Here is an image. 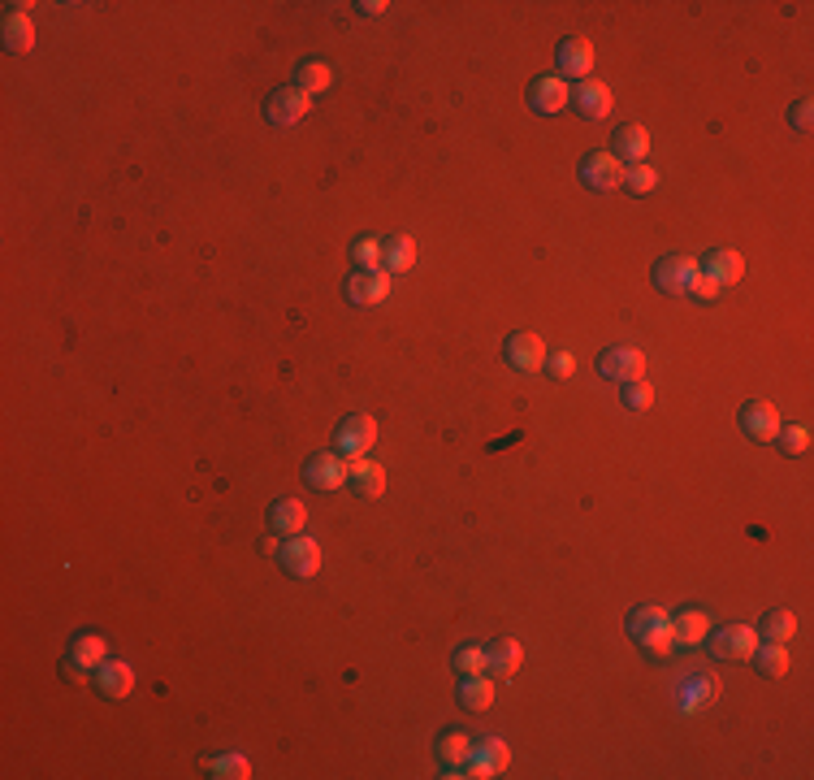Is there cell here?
<instances>
[{"label": "cell", "mask_w": 814, "mask_h": 780, "mask_svg": "<svg viewBox=\"0 0 814 780\" xmlns=\"http://www.w3.org/2000/svg\"><path fill=\"white\" fill-rule=\"evenodd\" d=\"M780 425H784L780 412L771 408V403H763V399H758V403H745V408H741V434L754 438V442H771V438L780 434Z\"/></svg>", "instance_id": "13"}, {"label": "cell", "mask_w": 814, "mask_h": 780, "mask_svg": "<svg viewBox=\"0 0 814 780\" xmlns=\"http://www.w3.org/2000/svg\"><path fill=\"white\" fill-rule=\"evenodd\" d=\"M96 689L104 698H126L130 689H135V672H130V663L122 659H104L96 668Z\"/></svg>", "instance_id": "20"}, {"label": "cell", "mask_w": 814, "mask_h": 780, "mask_svg": "<svg viewBox=\"0 0 814 780\" xmlns=\"http://www.w3.org/2000/svg\"><path fill=\"white\" fill-rule=\"evenodd\" d=\"M520 663H524V650L511 637H498V642L485 646V672L490 676H516Z\"/></svg>", "instance_id": "21"}, {"label": "cell", "mask_w": 814, "mask_h": 780, "mask_svg": "<svg viewBox=\"0 0 814 780\" xmlns=\"http://www.w3.org/2000/svg\"><path fill=\"white\" fill-rule=\"evenodd\" d=\"M706 646H711V655L719 659H750L758 650V633L750 629V624H728V629H711L706 633Z\"/></svg>", "instance_id": "5"}, {"label": "cell", "mask_w": 814, "mask_h": 780, "mask_svg": "<svg viewBox=\"0 0 814 780\" xmlns=\"http://www.w3.org/2000/svg\"><path fill=\"white\" fill-rule=\"evenodd\" d=\"M390 295V273L386 269H360L347 278V299L356 308H369V304H382Z\"/></svg>", "instance_id": "11"}, {"label": "cell", "mask_w": 814, "mask_h": 780, "mask_svg": "<svg viewBox=\"0 0 814 780\" xmlns=\"http://www.w3.org/2000/svg\"><path fill=\"white\" fill-rule=\"evenodd\" d=\"M364 18H377V13H386V0H364V5H356Z\"/></svg>", "instance_id": "41"}, {"label": "cell", "mask_w": 814, "mask_h": 780, "mask_svg": "<svg viewBox=\"0 0 814 780\" xmlns=\"http://www.w3.org/2000/svg\"><path fill=\"white\" fill-rule=\"evenodd\" d=\"M706 633H711V616L698 607H685V611H676L672 616V646H702L706 642Z\"/></svg>", "instance_id": "16"}, {"label": "cell", "mask_w": 814, "mask_h": 780, "mask_svg": "<svg viewBox=\"0 0 814 780\" xmlns=\"http://www.w3.org/2000/svg\"><path fill=\"white\" fill-rule=\"evenodd\" d=\"M572 100V91H568V83L563 78H555V74H542V78H533L529 83V109L533 113H559L563 104Z\"/></svg>", "instance_id": "14"}, {"label": "cell", "mask_w": 814, "mask_h": 780, "mask_svg": "<svg viewBox=\"0 0 814 780\" xmlns=\"http://www.w3.org/2000/svg\"><path fill=\"white\" fill-rule=\"evenodd\" d=\"M351 256H356L360 269H382V239H369V234H364V239L351 243Z\"/></svg>", "instance_id": "35"}, {"label": "cell", "mask_w": 814, "mask_h": 780, "mask_svg": "<svg viewBox=\"0 0 814 780\" xmlns=\"http://www.w3.org/2000/svg\"><path fill=\"white\" fill-rule=\"evenodd\" d=\"M304 481L312 490H338L351 481V460L338 451H325V455H312L304 464Z\"/></svg>", "instance_id": "3"}, {"label": "cell", "mask_w": 814, "mask_h": 780, "mask_svg": "<svg viewBox=\"0 0 814 780\" xmlns=\"http://www.w3.org/2000/svg\"><path fill=\"white\" fill-rule=\"evenodd\" d=\"M789 122H793L797 130H810V122H814V104H810V100H797V104H793V113H789Z\"/></svg>", "instance_id": "39"}, {"label": "cell", "mask_w": 814, "mask_h": 780, "mask_svg": "<svg viewBox=\"0 0 814 780\" xmlns=\"http://www.w3.org/2000/svg\"><path fill=\"white\" fill-rule=\"evenodd\" d=\"M507 759H511V750H507V741L503 737H477L472 741V750H468V776H481V780H490V776H498L507 767Z\"/></svg>", "instance_id": "6"}, {"label": "cell", "mask_w": 814, "mask_h": 780, "mask_svg": "<svg viewBox=\"0 0 814 780\" xmlns=\"http://www.w3.org/2000/svg\"><path fill=\"white\" fill-rule=\"evenodd\" d=\"M308 525V507L299 499H278L269 507V529L282 533V538H291V533H304Z\"/></svg>", "instance_id": "22"}, {"label": "cell", "mask_w": 814, "mask_h": 780, "mask_svg": "<svg viewBox=\"0 0 814 780\" xmlns=\"http://www.w3.org/2000/svg\"><path fill=\"white\" fill-rule=\"evenodd\" d=\"M698 273L702 269L693 256H663L659 265H654V282H659V291H667V295H685V291H693Z\"/></svg>", "instance_id": "8"}, {"label": "cell", "mask_w": 814, "mask_h": 780, "mask_svg": "<svg viewBox=\"0 0 814 780\" xmlns=\"http://www.w3.org/2000/svg\"><path fill=\"white\" fill-rule=\"evenodd\" d=\"M719 291H724V286H715L711 278H702V273H698V282H693V291H689V295H698V299H706V304H711V299H715Z\"/></svg>", "instance_id": "40"}, {"label": "cell", "mask_w": 814, "mask_h": 780, "mask_svg": "<svg viewBox=\"0 0 814 780\" xmlns=\"http://www.w3.org/2000/svg\"><path fill=\"white\" fill-rule=\"evenodd\" d=\"M650 403H654V390L646 382H628L624 386V408L628 412H650Z\"/></svg>", "instance_id": "38"}, {"label": "cell", "mask_w": 814, "mask_h": 780, "mask_svg": "<svg viewBox=\"0 0 814 780\" xmlns=\"http://www.w3.org/2000/svg\"><path fill=\"white\" fill-rule=\"evenodd\" d=\"M494 702V681L485 672L477 676H464L459 681V707H468V711H485Z\"/></svg>", "instance_id": "25"}, {"label": "cell", "mask_w": 814, "mask_h": 780, "mask_svg": "<svg viewBox=\"0 0 814 780\" xmlns=\"http://www.w3.org/2000/svg\"><path fill=\"white\" fill-rule=\"evenodd\" d=\"M581 182L589 191H615L624 187V161L615 152H589L581 161Z\"/></svg>", "instance_id": "4"}, {"label": "cell", "mask_w": 814, "mask_h": 780, "mask_svg": "<svg viewBox=\"0 0 814 780\" xmlns=\"http://www.w3.org/2000/svg\"><path fill=\"white\" fill-rule=\"evenodd\" d=\"M468 750H472V737L459 733V728H451V733L438 737V759H442L446 767H464V763H468Z\"/></svg>", "instance_id": "29"}, {"label": "cell", "mask_w": 814, "mask_h": 780, "mask_svg": "<svg viewBox=\"0 0 814 780\" xmlns=\"http://www.w3.org/2000/svg\"><path fill=\"white\" fill-rule=\"evenodd\" d=\"M308 113H312V96L299 87H282L265 100V117L273 126H295V122H304Z\"/></svg>", "instance_id": "7"}, {"label": "cell", "mask_w": 814, "mask_h": 780, "mask_svg": "<svg viewBox=\"0 0 814 780\" xmlns=\"http://www.w3.org/2000/svg\"><path fill=\"white\" fill-rule=\"evenodd\" d=\"M382 265L390 273H407L416 265V243L407 234H395V239H382Z\"/></svg>", "instance_id": "26"}, {"label": "cell", "mask_w": 814, "mask_h": 780, "mask_svg": "<svg viewBox=\"0 0 814 780\" xmlns=\"http://www.w3.org/2000/svg\"><path fill=\"white\" fill-rule=\"evenodd\" d=\"M330 78H334V74H330V65H325V61H304V65L295 70V87L312 96V91H325V87H330Z\"/></svg>", "instance_id": "31"}, {"label": "cell", "mask_w": 814, "mask_h": 780, "mask_svg": "<svg viewBox=\"0 0 814 780\" xmlns=\"http://www.w3.org/2000/svg\"><path fill=\"white\" fill-rule=\"evenodd\" d=\"M589 70H594V44L589 39H563L559 44V74L568 78H589Z\"/></svg>", "instance_id": "19"}, {"label": "cell", "mask_w": 814, "mask_h": 780, "mask_svg": "<svg viewBox=\"0 0 814 780\" xmlns=\"http://www.w3.org/2000/svg\"><path fill=\"white\" fill-rule=\"evenodd\" d=\"M373 442H377V421L373 416H347V421L338 425V455H347V460L369 455Z\"/></svg>", "instance_id": "10"}, {"label": "cell", "mask_w": 814, "mask_h": 780, "mask_svg": "<svg viewBox=\"0 0 814 780\" xmlns=\"http://www.w3.org/2000/svg\"><path fill=\"white\" fill-rule=\"evenodd\" d=\"M698 269H702V278H711L715 286H732V282H741L745 260H741L737 252H728V247H719V252H711L706 260H698Z\"/></svg>", "instance_id": "18"}, {"label": "cell", "mask_w": 814, "mask_h": 780, "mask_svg": "<svg viewBox=\"0 0 814 780\" xmlns=\"http://www.w3.org/2000/svg\"><path fill=\"white\" fill-rule=\"evenodd\" d=\"M104 659H109V646H104L100 633H74L70 637V668H74V676L96 672Z\"/></svg>", "instance_id": "15"}, {"label": "cell", "mask_w": 814, "mask_h": 780, "mask_svg": "<svg viewBox=\"0 0 814 780\" xmlns=\"http://www.w3.org/2000/svg\"><path fill=\"white\" fill-rule=\"evenodd\" d=\"M208 776H217V780H247V776H252V763H247L243 754H221V759L208 763Z\"/></svg>", "instance_id": "32"}, {"label": "cell", "mask_w": 814, "mask_h": 780, "mask_svg": "<svg viewBox=\"0 0 814 780\" xmlns=\"http://www.w3.org/2000/svg\"><path fill=\"white\" fill-rule=\"evenodd\" d=\"M598 373L607 377V382H641L646 356H641L637 347H607L598 356Z\"/></svg>", "instance_id": "9"}, {"label": "cell", "mask_w": 814, "mask_h": 780, "mask_svg": "<svg viewBox=\"0 0 814 780\" xmlns=\"http://www.w3.org/2000/svg\"><path fill=\"white\" fill-rule=\"evenodd\" d=\"M351 486H356L360 494H369V499H377V494L386 490V473H382V464H373V460H351Z\"/></svg>", "instance_id": "28"}, {"label": "cell", "mask_w": 814, "mask_h": 780, "mask_svg": "<svg viewBox=\"0 0 814 780\" xmlns=\"http://www.w3.org/2000/svg\"><path fill=\"white\" fill-rule=\"evenodd\" d=\"M628 637L650 650V655H667L672 650V616H667L663 607H633V616H628Z\"/></svg>", "instance_id": "1"}, {"label": "cell", "mask_w": 814, "mask_h": 780, "mask_svg": "<svg viewBox=\"0 0 814 780\" xmlns=\"http://www.w3.org/2000/svg\"><path fill=\"white\" fill-rule=\"evenodd\" d=\"M278 564L291 572V577H299V581L317 577V568H321V546H317V538H308V533H291V538L278 546Z\"/></svg>", "instance_id": "2"}, {"label": "cell", "mask_w": 814, "mask_h": 780, "mask_svg": "<svg viewBox=\"0 0 814 780\" xmlns=\"http://www.w3.org/2000/svg\"><path fill=\"white\" fill-rule=\"evenodd\" d=\"M503 360L516 373H533V369H542V360H546V343L537 334H511L507 347H503Z\"/></svg>", "instance_id": "12"}, {"label": "cell", "mask_w": 814, "mask_h": 780, "mask_svg": "<svg viewBox=\"0 0 814 780\" xmlns=\"http://www.w3.org/2000/svg\"><path fill=\"white\" fill-rule=\"evenodd\" d=\"M0 35H5V48H9V52H31V48H35V26H31V18L22 13V5H9Z\"/></svg>", "instance_id": "23"}, {"label": "cell", "mask_w": 814, "mask_h": 780, "mask_svg": "<svg viewBox=\"0 0 814 780\" xmlns=\"http://www.w3.org/2000/svg\"><path fill=\"white\" fill-rule=\"evenodd\" d=\"M611 148L620 161H646V152H650V135H646V126H637V122H628L615 130V139H611Z\"/></svg>", "instance_id": "24"}, {"label": "cell", "mask_w": 814, "mask_h": 780, "mask_svg": "<svg viewBox=\"0 0 814 780\" xmlns=\"http://www.w3.org/2000/svg\"><path fill=\"white\" fill-rule=\"evenodd\" d=\"M624 187L633 191V195H650L654 187H659V174H654V165L637 161L633 169H624Z\"/></svg>", "instance_id": "34"}, {"label": "cell", "mask_w": 814, "mask_h": 780, "mask_svg": "<svg viewBox=\"0 0 814 780\" xmlns=\"http://www.w3.org/2000/svg\"><path fill=\"white\" fill-rule=\"evenodd\" d=\"M451 663H455L459 676H477V672H485V646H477V642L459 646L455 655H451Z\"/></svg>", "instance_id": "33"}, {"label": "cell", "mask_w": 814, "mask_h": 780, "mask_svg": "<svg viewBox=\"0 0 814 780\" xmlns=\"http://www.w3.org/2000/svg\"><path fill=\"white\" fill-rule=\"evenodd\" d=\"M572 104L589 117V122H598V117L611 113V87L598 83V78H581V83H576V91H572Z\"/></svg>", "instance_id": "17"}, {"label": "cell", "mask_w": 814, "mask_h": 780, "mask_svg": "<svg viewBox=\"0 0 814 780\" xmlns=\"http://www.w3.org/2000/svg\"><path fill=\"white\" fill-rule=\"evenodd\" d=\"M542 369H546L550 377H555V382H568L572 369H576V360H572V351H546Z\"/></svg>", "instance_id": "37"}, {"label": "cell", "mask_w": 814, "mask_h": 780, "mask_svg": "<svg viewBox=\"0 0 814 780\" xmlns=\"http://www.w3.org/2000/svg\"><path fill=\"white\" fill-rule=\"evenodd\" d=\"M750 659L758 663V672H763V676H784V672H789V650H784V642L758 646Z\"/></svg>", "instance_id": "30"}, {"label": "cell", "mask_w": 814, "mask_h": 780, "mask_svg": "<svg viewBox=\"0 0 814 780\" xmlns=\"http://www.w3.org/2000/svg\"><path fill=\"white\" fill-rule=\"evenodd\" d=\"M793 633H797V616L789 607H771L763 616V624H758V637H763V642H789Z\"/></svg>", "instance_id": "27"}, {"label": "cell", "mask_w": 814, "mask_h": 780, "mask_svg": "<svg viewBox=\"0 0 814 780\" xmlns=\"http://www.w3.org/2000/svg\"><path fill=\"white\" fill-rule=\"evenodd\" d=\"M780 447L789 451V455H806L810 451V429L806 425H780Z\"/></svg>", "instance_id": "36"}]
</instances>
